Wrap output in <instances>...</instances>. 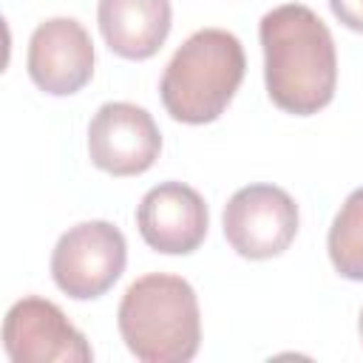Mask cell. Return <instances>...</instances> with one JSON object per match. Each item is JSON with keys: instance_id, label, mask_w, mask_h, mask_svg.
I'll list each match as a JSON object with an SVG mask.
<instances>
[{"instance_id": "obj_1", "label": "cell", "mask_w": 363, "mask_h": 363, "mask_svg": "<svg viewBox=\"0 0 363 363\" xmlns=\"http://www.w3.org/2000/svg\"><path fill=\"white\" fill-rule=\"evenodd\" d=\"M258 37L272 105L295 116L323 111L337 88V51L326 23L303 3H284L261 17Z\"/></svg>"}, {"instance_id": "obj_7", "label": "cell", "mask_w": 363, "mask_h": 363, "mask_svg": "<svg viewBox=\"0 0 363 363\" xmlns=\"http://www.w3.org/2000/svg\"><path fill=\"white\" fill-rule=\"evenodd\" d=\"M162 133L153 116L133 102H105L88 125V156L111 176H139L153 167Z\"/></svg>"}, {"instance_id": "obj_5", "label": "cell", "mask_w": 363, "mask_h": 363, "mask_svg": "<svg viewBox=\"0 0 363 363\" xmlns=\"http://www.w3.org/2000/svg\"><path fill=\"white\" fill-rule=\"evenodd\" d=\"M224 238L250 261L281 255L298 235V204L275 184H247L224 207Z\"/></svg>"}, {"instance_id": "obj_9", "label": "cell", "mask_w": 363, "mask_h": 363, "mask_svg": "<svg viewBox=\"0 0 363 363\" xmlns=\"http://www.w3.org/2000/svg\"><path fill=\"white\" fill-rule=\"evenodd\" d=\"M207 204L190 184L162 182L150 187L136 207V227L145 244L164 255H187L207 235Z\"/></svg>"}, {"instance_id": "obj_12", "label": "cell", "mask_w": 363, "mask_h": 363, "mask_svg": "<svg viewBox=\"0 0 363 363\" xmlns=\"http://www.w3.org/2000/svg\"><path fill=\"white\" fill-rule=\"evenodd\" d=\"M329 9L346 28L363 34V0H329Z\"/></svg>"}, {"instance_id": "obj_8", "label": "cell", "mask_w": 363, "mask_h": 363, "mask_svg": "<svg viewBox=\"0 0 363 363\" xmlns=\"http://www.w3.org/2000/svg\"><path fill=\"white\" fill-rule=\"evenodd\" d=\"M28 77L51 96H71L94 77V43L74 17L40 23L28 40Z\"/></svg>"}, {"instance_id": "obj_3", "label": "cell", "mask_w": 363, "mask_h": 363, "mask_svg": "<svg viewBox=\"0 0 363 363\" xmlns=\"http://www.w3.org/2000/svg\"><path fill=\"white\" fill-rule=\"evenodd\" d=\"M247 71L244 45L224 28H199L164 65L159 96L164 111L184 125L216 122L233 102Z\"/></svg>"}, {"instance_id": "obj_10", "label": "cell", "mask_w": 363, "mask_h": 363, "mask_svg": "<svg viewBox=\"0 0 363 363\" xmlns=\"http://www.w3.org/2000/svg\"><path fill=\"white\" fill-rule=\"evenodd\" d=\"M105 45L122 60H150L170 34V0H99Z\"/></svg>"}, {"instance_id": "obj_13", "label": "cell", "mask_w": 363, "mask_h": 363, "mask_svg": "<svg viewBox=\"0 0 363 363\" xmlns=\"http://www.w3.org/2000/svg\"><path fill=\"white\" fill-rule=\"evenodd\" d=\"M357 329H360V340H363V309H360V320H357Z\"/></svg>"}, {"instance_id": "obj_6", "label": "cell", "mask_w": 363, "mask_h": 363, "mask_svg": "<svg viewBox=\"0 0 363 363\" xmlns=\"http://www.w3.org/2000/svg\"><path fill=\"white\" fill-rule=\"evenodd\" d=\"M3 349L14 363H91L85 335L65 312L40 295H26L6 312Z\"/></svg>"}, {"instance_id": "obj_4", "label": "cell", "mask_w": 363, "mask_h": 363, "mask_svg": "<svg viewBox=\"0 0 363 363\" xmlns=\"http://www.w3.org/2000/svg\"><path fill=\"white\" fill-rule=\"evenodd\" d=\"M128 244L111 221H82L65 230L51 252V278L74 301L105 295L125 272Z\"/></svg>"}, {"instance_id": "obj_2", "label": "cell", "mask_w": 363, "mask_h": 363, "mask_svg": "<svg viewBox=\"0 0 363 363\" xmlns=\"http://www.w3.org/2000/svg\"><path fill=\"white\" fill-rule=\"evenodd\" d=\"M128 352L142 363H187L201 343V315L196 289L170 272L136 278L116 312Z\"/></svg>"}, {"instance_id": "obj_11", "label": "cell", "mask_w": 363, "mask_h": 363, "mask_svg": "<svg viewBox=\"0 0 363 363\" xmlns=\"http://www.w3.org/2000/svg\"><path fill=\"white\" fill-rule=\"evenodd\" d=\"M326 250H329L332 267L343 278L363 281V187L352 190L340 204L329 227Z\"/></svg>"}]
</instances>
